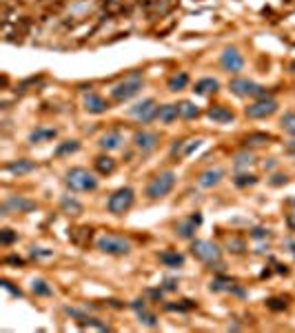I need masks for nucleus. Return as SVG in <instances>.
Listing matches in <instances>:
<instances>
[{
    "label": "nucleus",
    "mask_w": 295,
    "mask_h": 333,
    "mask_svg": "<svg viewBox=\"0 0 295 333\" xmlns=\"http://www.w3.org/2000/svg\"><path fill=\"white\" fill-rule=\"evenodd\" d=\"M98 249L109 256H127L131 251V242L127 238H120V235L107 233L102 238H98Z\"/></svg>",
    "instance_id": "nucleus-3"
},
{
    "label": "nucleus",
    "mask_w": 295,
    "mask_h": 333,
    "mask_svg": "<svg viewBox=\"0 0 295 333\" xmlns=\"http://www.w3.org/2000/svg\"><path fill=\"white\" fill-rule=\"evenodd\" d=\"M160 262L164 266H171V269H175V266H182L184 264V258L180 256L178 251H164L160 253Z\"/></svg>",
    "instance_id": "nucleus-21"
},
{
    "label": "nucleus",
    "mask_w": 295,
    "mask_h": 333,
    "mask_svg": "<svg viewBox=\"0 0 295 333\" xmlns=\"http://www.w3.org/2000/svg\"><path fill=\"white\" fill-rule=\"evenodd\" d=\"M133 198H135L133 189H131V186H122V189L113 191V195L109 198L107 207H109V211H111V213H116V216H122V213H127V211L131 209V204H133Z\"/></svg>",
    "instance_id": "nucleus-4"
},
{
    "label": "nucleus",
    "mask_w": 295,
    "mask_h": 333,
    "mask_svg": "<svg viewBox=\"0 0 295 333\" xmlns=\"http://www.w3.org/2000/svg\"><path fill=\"white\" fill-rule=\"evenodd\" d=\"M178 109H180V115H182V118H187V120H193V118H197V115H200V109H197L193 102H189V100L180 102Z\"/></svg>",
    "instance_id": "nucleus-23"
},
{
    "label": "nucleus",
    "mask_w": 295,
    "mask_h": 333,
    "mask_svg": "<svg viewBox=\"0 0 295 333\" xmlns=\"http://www.w3.org/2000/svg\"><path fill=\"white\" fill-rule=\"evenodd\" d=\"M11 209H14V211H18V213H27V211H33V209H36V204H33L32 200H25V198H16V195H11V198L2 204V216H9Z\"/></svg>",
    "instance_id": "nucleus-12"
},
{
    "label": "nucleus",
    "mask_w": 295,
    "mask_h": 333,
    "mask_svg": "<svg viewBox=\"0 0 295 333\" xmlns=\"http://www.w3.org/2000/svg\"><path fill=\"white\" fill-rule=\"evenodd\" d=\"M122 133L120 131H109V133H104L102 138H100V147L102 149H107V151H113V149H120V145H122Z\"/></svg>",
    "instance_id": "nucleus-17"
},
{
    "label": "nucleus",
    "mask_w": 295,
    "mask_h": 333,
    "mask_svg": "<svg viewBox=\"0 0 295 333\" xmlns=\"http://www.w3.org/2000/svg\"><path fill=\"white\" fill-rule=\"evenodd\" d=\"M164 289H175V280H166Z\"/></svg>",
    "instance_id": "nucleus-41"
},
{
    "label": "nucleus",
    "mask_w": 295,
    "mask_h": 333,
    "mask_svg": "<svg viewBox=\"0 0 295 333\" xmlns=\"http://www.w3.org/2000/svg\"><path fill=\"white\" fill-rule=\"evenodd\" d=\"M96 169L100 173H111L116 169V160L109 158V155H100V158H96Z\"/></svg>",
    "instance_id": "nucleus-25"
},
{
    "label": "nucleus",
    "mask_w": 295,
    "mask_h": 333,
    "mask_svg": "<svg viewBox=\"0 0 295 333\" xmlns=\"http://www.w3.org/2000/svg\"><path fill=\"white\" fill-rule=\"evenodd\" d=\"M142 78H140L138 74H133V75H129L127 80H122L120 84H116L113 87V91H111V96H113V100H129V98H133L135 93L142 89Z\"/></svg>",
    "instance_id": "nucleus-5"
},
{
    "label": "nucleus",
    "mask_w": 295,
    "mask_h": 333,
    "mask_svg": "<svg viewBox=\"0 0 295 333\" xmlns=\"http://www.w3.org/2000/svg\"><path fill=\"white\" fill-rule=\"evenodd\" d=\"M85 109L89 111V113H104V111L109 109L107 100H104L102 96H98V93H89V96L85 98Z\"/></svg>",
    "instance_id": "nucleus-15"
},
{
    "label": "nucleus",
    "mask_w": 295,
    "mask_h": 333,
    "mask_svg": "<svg viewBox=\"0 0 295 333\" xmlns=\"http://www.w3.org/2000/svg\"><path fill=\"white\" fill-rule=\"evenodd\" d=\"M187 82H189V75L187 74H178V75H173V78L169 80V89L171 91H180V89L187 87Z\"/></svg>",
    "instance_id": "nucleus-28"
},
{
    "label": "nucleus",
    "mask_w": 295,
    "mask_h": 333,
    "mask_svg": "<svg viewBox=\"0 0 295 333\" xmlns=\"http://www.w3.org/2000/svg\"><path fill=\"white\" fill-rule=\"evenodd\" d=\"M33 169H36V164H33L32 160H18V162H9V164H7V171L18 173V176L33 171Z\"/></svg>",
    "instance_id": "nucleus-22"
},
{
    "label": "nucleus",
    "mask_w": 295,
    "mask_h": 333,
    "mask_svg": "<svg viewBox=\"0 0 295 333\" xmlns=\"http://www.w3.org/2000/svg\"><path fill=\"white\" fill-rule=\"evenodd\" d=\"M80 149V142L78 140H67V142H63V145L58 147V149H56V155H67V153H73V151H78Z\"/></svg>",
    "instance_id": "nucleus-27"
},
{
    "label": "nucleus",
    "mask_w": 295,
    "mask_h": 333,
    "mask_svg": "<svg viewBox=\"0 0 295 333\" xmlns=\"http://www.w3.org/2000/svg\"><path fill=\"white\" fill-rule=\"evenodd\" d=\"M178 115H180L178 105H164L158 109V120H162V122H173V120H178Z\"/></svg>",
    "instance_id": "nucleus-20"
},
{
    "label": "nucleus",
    "mask_w": 295,
    "mask_h": 333,
    "mask_svg": "<svg viewBox=\"0 0 295 333\" xmlns=\"http://www.w3.org/2000/svg\"><path fill=\"white\" fill-rule=\"evenodd\" d=\"M191 253L197 258V260L206 262V264H213V262H220V249L215 247L213 242H206V240H196L191 242Z\"/></svg>",
    "instance_id": "nucleus-6"
},
{
    "label": "nucleus",
    "mask_w": 295,
    "mask_h": 333,
    "mask_svg": "<svg viewBox=\"0 0 295 333\" xmlns=\"http://www.w3.org/2000/svg\"><path fill=\"white\" fill-rule=\"evenodd\" d=\"M282 182H286V176H273L271 185H282Z\"/></svg>",
    "instance_id": "nucleus-39"
},
{
    "label": "nucleus",
    "mask_w": 295,
    "mask_h": 333,
    "mask_svg": "<svg viewBox=\"0 0 295 333\" xmlns=\"http://www.w3.org/2000/svg\"><path fill=\"white\" fill-rule=\"evenodd\" d=\"M158 142H160V138H158V133H151V131H138L133 136V145H135V149H140V151H153L158 147Z\"/></svg>",
    "instance_id": "nucleus-11"
},
{
    "label": "nucleus",
    "mask_w": 295,
    "mask_h": 333,
    "mask_svg": "<svg viewBox=\"0 0 295 333\" xmlns=\"http://www.w3.org/2000/svg\"><path fill=\"white\" fill-rule=\"evenodd\" d=\"M158 109H160V107H156V100H153V98H147V100L138 102V105L131 109V115H135L142 124H149L153 118H158Z\"/></svg>",
    "instance_id": "nucleus-9"
},
{
    "label": "nucleus",
    "mask_w": 295,
    "mask_h": 333,
    "mask_svg": "<svg viewBox=\"0 0 295 333\" xmlns=\"http://www.w3.org/2000/svg\"><path fill=\"white\" fill-rule=\"evenodd\" d=\"M251 160H253V158H251V155H240V158H237V167H240V164H246V162H251Z\"/></svg>",
    "instance_id": "nucleus-38"
},
{
    "label": "nucleus",
    "mask_w": 295,
    "mask_h": 333,
    "mask_svg": "<svg viewBox=\"0 0 295 333\" xmlns=\"http://www.w3.org/2000/svg\"><path fill=\"white\" fill-rule=\"evenodd\" d=\"M36 256H42V258H49V256H51V251H40V249H38V251H36V249H33V258H36Z\"/></svg>",
    "instance_id": "nucleus-40"
},
{
    "label": "nucleus",
    "mask_w": 295,
    "mask_h": 333,
    "mask_svg": "<svg viewBox=\"0 0 295 333\" xmlns=\"http://www.w3.org/2000/svg\"><path fill=\"white\" fill-rule=\"evenodd\" d=\"M277 302H282V300H275V297H273V300H268V306H271V309H284L286 304H277Z\"/></svg>",
    "instance_id": "nucleus-37"
},
{
    "label": "nucleus",
    "mask_w": 295,
    "mask_h": 333,
    "mask_svg": "<svg viewBox=\"0 0 295 333\" xmlns=\"http://www.w3.org/2000/svg\"><path fill=\"white\" fill-rule=\"evenodd\" d=\"M58 136V131L56 129H36V131L29 136V142H42V140H51V138H56Z\"/></svg>",
    "instance_id": "nucleus-24"
},
{
    "label": "nucleus",
    "mask_w": 295,
    "mask_h": 333,
    "mask_svg": "<svg viewBox=\"0 0 295 333\" xmlns=\"http://www.w3.org/2000/svg\"><path fill=\"white\" fill-rule=\"evenodd\" d=\"M200 222H202V216L200 213H193L191 218H187V220H182V222H178V235L180 238H193V233H196V229L200 226Z\"/></svg>",
    "instance_id": "nucleus-13"
},
{
    "label": "nucleus",
    "mask_w": 295,
    "mask_h": 333,
    "mask_svg": "<svg viewBox=\"0 0 295 333\" xmlns=\"http://www.w3.org/2000/svg\"><path fill=\"white\" fill-rule=\"evenodd\" d=\"M224 178V171L222 169H209V171H202L200 173V186H215L220 185V180Z\"/></svg>",
    "instance_id": "nucleus-16"
},
{
    "label": "nucleus",
    "mask_w": 295,
    "mask_h": 333,
    "mask_svg": "<svg viewBox=\"0 0 295 333\" xmlns=\"http://www.w3.org/2000/svg\"><path fill=\"white\" fill-rule=\"evenodd\" d=\"M2 289H5V291H9L11 296H16V297H20V296H23V291H20V289H16L14 284L9 282V280H2Z\"/></svg>",
    "instance_id": "nucleus-34"
},
{
    "label": "nucleus",
    "mask_w": 295,
    "mask_h": 333,
    "mask_svg": "<svg viewBox=\"0 0 295 333\" xmlns=\"http://www.w3.org/2000/svg\"><path fill=\"white\" fill-rule=\"evenodd\" d=\"M65 182H67V186L71 191H94L96 186H98L96 176L89 173L87 169H82V167L71 169V171L67 173V178H65Z\"/></svg>",
    "instance_id": "nucleus-1"
},
{
    "label": "nucleus",
    "mask_w": 295,
    "mask_h": 333,
    "mask_svg": "<svg viewBox=\"0 0 295 333\" xmlns=\"http://www.w3.org/2000/svg\"><path fill=\"white\" fill-rule=\"evenodd\" d=\"M63 209L67 213H71V216H78V213L82 211V204L76 202V200H69V198H63Z\"/></svg>",
    "instance_id": "nucleus-30"
},
{
    "label": "nucleus",
    "mask_w": 295,
    "mask_h": 333,
    "mask_svg": "<svg viewBox=\"0 0 295 333\" xmlns=\"http://www.w3.org/2000/svg\"><path fill=\"white\" fill-rule=\"evenodd\" d=\"M206 115H209L213 122H220V124L231 122L233 120V111L227 109V107H211V109L206 111Z\"/></svg>",
    "instance_id": "nucleus-18"
},
{
    "label": "nucleus",
    "mask_w": 295,
    "mask_h": 333,
    "mask_svg": "<svg viewBox=\"0 0 295 333\" xmlns=\"http://www.w3.org/2000/svg\"><path fill=\"white\" fill-rule=\"evenodd\" d=\"M220 62H222V67L229 71V74H237V71L244 67V58H242V53L237 51L235 47L224 49V53H222V58H220Z\"/></svg>",
    "instance_id": "nucleus-10"
},
{
    "label": "nucleus",
    "mask_w": 295,
    "mask_h": 333,
    "mask_svg": "<svg viewBox=\"0 0 295 333\" xmlns=\"http://www.w3.org/2000/svg\"><path fill=\"white\" fill-rule=\"evenodd\" d=\"M231 91L235 93V96H253V98H268V91L264 87H260V84L251 82V80H244V78H235L231 80Z\"/></svg>",
    "instance_id": "nucleus-7"
},
{
    "label": "nucleus",
    "mask_w": 295,
    "mask_h": 333,
    "mask_svg": "<svg viewBox=\"0 0 295 333\" xmlns=\"http://www.w3.org/2000/svg\"><path fill=\"white\" fill-rule=\"evenodd\" d=\"M131 309L138 313V318H140V322H144L147 327H158V320H156V315L151 313V311L147 309V304H144V300H135V302H131Z\"/></svg>",
    "instance_id": "nucleus-14"
},
{
    "label": "nucleus",
    "mask_w": 295,
    "mask_h": 333,
    "mask_svg": "<svg viewBox=\"0 0 295 333\" xmlns=\"http://www.w3.org/2000/svg\"><path fill=\"white\" fill-rule=\"evenodd\" d=\"M282 129L289 131L291 136H295V113L293 111H289V113L282 115Z\"/></svg>",
    "instance_id": "nucleus-29"
},
{
    "label": "nucleus",
    "mask_w": 295,
    "mask_h": 333,
    "mask_svg": "<svg viewBox=\"0 0 295 333\" xmlns=\"http://www.w3.org/2000/svg\"><path fill=\"white\" fill-rule=\"evenodd\" d=\"M286 222H289V226L295 231V211H291L289 216H286Z\"/></svg>",
    "instance_id": "nucleus-36"
},
{
    "label": "nucleus",
    "mask_w": 295,
    "mask_h": 333,
    "mask_svg": "<svg viewBox=\"0 0 295 333\" xmlns=\"http://www.w3.org/2000/svg\"><path fill=\"white\" fill-rule=\"evenodd\" d=\"M275 111H277V102L273 100L271 96H268V98H258V102H253L251 107H246V115H249V118H253V120L266 118V115L275 113Z\"/></svg>",
    "instance_id": "nucleus-8"
},
{
    "label": "nucleus",
    "mask_w": 295,
    "mask_h": 333,
    "mask_svg": "<svg viewBox=\"0 0 295 333\" xmlns=\"http://www.w3.org/2000/svg\"><path fill=\"white\" fill-rule=\"evenodd\" d=\"M289 153H295V140L289 142Z\"/></svg>",
    "instance_id": "nucleus-42"
},
{
    "label": "nucleus",
    "mask_w": 295,
    "mask_h": 333,
    "mask_svg": "<svg viewBox=\"0 0 295 333\" xmlns=\"http://www.w3.org/2000/svg\"><path fill=\"white\" fill-rule=\"evenodd\" d=\"M14 240H16V233H14V231L5 229L2 233H0V242H2V244H11Z\"/></svg>",
    "instance_id": "nucleus-33"
},
{
    "label": "nucleus",
    "mask_w": 295,
    "mask_h": 333,
    "mask_svg": "<svg viewBox=\"0 0 295 333\" xmlns=\"http://www.w3.org/2000/svg\"><path fill=\"white\" fill-rule=\"evenodd\" d=\"M218 87H220V82L215 78H202V80H197L196 82V89H193V91L200 93V96H204V93H215L218 91Z\"/></svg>",
    "instance_id": "nucleus-19"
},
{
    "label": "nucleus",
    "mask_w": 295,
    "mask_h": 333,
    "mask_svg": "<svg viewBox=\"0 0 295 333\" xmlns=\"http://www.w3.org/2000/svg\"><path fill=\"white\" fill-rule=\"evenodd\" d=\"M173 185H175V173H173V171H162V173H158V176L153 178V180L149 182V186H147L149 200H160V198H164V195L169 193L171 189H173Z\"/></svg>",
    "instance_id": "nucleus-2"
},
{
    "label": "nucleus",
    "mask_w": 295,
    "mask_h": 333,
    "mask_svg": "<svg viewBox=\"0 0 295 333\" xmlns=\"http://www.w3.org/2000/svg\"><path fill=\"white\" fill-rule=\"evenodd\" d=\"M255 182H258V178H255V176H237V178H235V185H237V186L255 185Z\"/></svg>",
    "instance_id": "nucleus-32"
},
{
    "label": "nucleus",
    "mask_w": 295,
    "mask_h": 333,
    "mask_svg": "<svg viewBox=\"0 0 295 333\" xmlns=\"http://www.w3.org/2000/svg\"><path fill=\"white\" fill-rule=\"evenodd\" d=\"M293 253H295V247H293Z\"/></svg>",
    "instance_id": "nucleus-44"
},
{
    "label": "nucleus",
    "mask_w": 295,
    "mask_h": 333,
    "mask_svg": "<svg viewBox=\"0 0 295 333\" xmlns=\"http://www.w3.org/2000/svg\"><path fill=\"white\" fill-rule=\"evenodd\" d=\"M291 69H293V71H295V62H293V65H291Z\"/></svg>",
    "instance_id": "nucleus-43"
},
{
    "label": "nucleus",
    "mask_w": 295,
    "mask_h": 333,
    "mask_svg": "<svg viewBox=\"0 0 295 333\" xmlns=\"http://www.w3.org/2000/svg\"><path fill=\"white\" fill-rule=\"evenodd\" d=\"M32 291L36 293V296H45V297L54 293V291H51V287L47 284V280H40V278L33 280V282H32Z\"/></svg>",
    "instance_id": "nucleus-26"
},
{
    "label": "nucleus",
    "mask_w": 295,
    "mask_h": 333,
    "mask_svg": "<svg viewBox=\"0 0 295 333\" xmlns=\"http://www.w3.org/2000/svg\"><path fill=\"white\" fill-rule=\"evenodd\" d=\"M271 140V136L268 133H251L249 138H246V145H262V142Z\"/></svg>",
    "instance_id": "nucleus-31"
},
{
    "label": "nucleus",
    "mask_w": 295,
    "mask_h": 333,
    "mask_svg": "<svg viewBox=\"0 0 295 333\" xmlns=\"http://www.w3.org/2000/svg\"><path fill=\"white\" fill-rule=\"evenodd\" d=\"M5 262H7V264H25V260H23V258H18V256H9V258H5Z\"/></svg>",
    "instance_id": "nucleus-35"
}]
</instances>
